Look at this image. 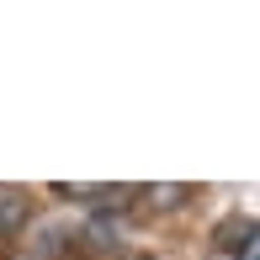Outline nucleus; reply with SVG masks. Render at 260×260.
<instances>
[{
    "instance_id": "obj_1",
    "label": "nucleus",
    "mask_w": 260,
    "mask_h": 260,
    "mask_svg": "<svg viewBox=\"0 0 260 260\" xmlns=\"http://www.w3.org/2000/svg\"><path fill=\"white\" fill-rule=\"evenodd\" d=\"M133 260H144V255H133Z\"/></svg>"
}]
</instances>
